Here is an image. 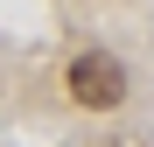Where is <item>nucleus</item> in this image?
<instances>
[{"instance_id":"nucleus-1","label":"nucleus","mask_w":154,"mask_h":147,"mask_svg":"<svg viewBox=\"0 0 154 147\" xmlns=\"http://www.w3.org/2000/svg\"><path fill=\"white\" fill-rule=\"evenodd\" d=\"M70 98H77V105H91V112H112L119 98H126V70H119V56L84 49V56L70 63Z\"/></svg>"}]
</instances>
